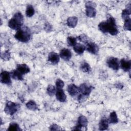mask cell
<instances>
[{
	"label": "cell",
	"instance_id": "cell-4",
	"mask_svg": "<svg viewBox=\"0 0 131 131\" xmlns=\"http://www.w3.org/2000/svg\"><path fill=\"white\" fill-rule=\"evenodd\" d=\"M20 107L19 104L12 101H7L4 108L5 112L10 116L13 115L17 112Z\"/></svg>",
	"mask_w": 131,
	"mask_h": 131
},
{
	"label": "cell",
	"instance_id": "cell-2",
	"mask_svg": "<svg viewBox=\"0 0 131 131\" xmlns=\"http://www.w3.org/2000/svg\"><path fill=\"white\" fill-rule=\"evenodd\" d=\"M24 24V17L23 14L19 12H16L13 17L8 22L9 27L13 30H18L21 28Z\"/></svg>",
	"mask_w": 131,
	"mask_h": 131
},
{
	"label": "cell",
	"instance_id": "cell-20",
	"mask_svg": "<svg viewBox=\"0 0 131 131\" xmlns=\"http://www.w3.org/2000/svg\"><path fill=\"white\" fill-rule=\"evenodd\" d=\"M130 4H128L127 5L126 9H124L122 12V18L124 20H126L129 18V15L130 14Z\"/></svg>",
	"mask_w": 131,
	"mask_h": 131
},
{
	"label": "cell",
	"instance_id": "cell-22",
	"mask_svg": "<svg viewBox=\"0 0 131 131\" xmlns=\"http://www.w3.org/2000/svg\"><path fill=\"white\" fill-rule=\"evenodd\" d=\"M11 77L13 79L17 80H23V74H21L19 71H18L16 69L14 70L12 72L11 74Z\"/></svg>",
	"mask_w": 131,
	"mask_h": 131
},
{
	"label": "cell",
	"instance_id": "cell-30",
	"mask_svg": "<svg viewBox=\"0 0 131 131\" xmlns=\"http://www.w3.org/2000/svg\"><path fill=\"white\" fill-rule=\"evenodd\" d=\"M1 58L4 60H8L10 58V53L9 51H6L1 54Z\"/></svg>",
	"mask_w": 131,
	"mask_h": 131
},
{
	"label": "cell",
	"instance_id": "cell-31",
	"mask_svg": "<svg viewBox=\"0 0 131 131\" xmlns=\"http://www.w3.org/2000/svg\"><path fill=\"white\" fill-rule=\"evenodd\" d=\"M78 38L79 41L83 42L84 43H87L89 42V37L85 35V34H82L78 37Z\"/></svg>",
	"mask_w": 131,
	"mask_h": 131
},
{
	"label": "cell",
	"instance_id": "cell-3",
	"mask_svg": "<svg viewBox=\"0 0 131 131\" xmlns=\"http://www.w3.org/2000/svg\"><path fill=\"white\" fill-rule=\"evenodd\" d=\"M31 33L30 29L27 27H23L17 30L14 37L19 41L27 42L31 38Z\"/></svg>",
	"mask_w": 131,
	"mask_h": 131
},
{
	"label": "cell",
	"instance_id": "cell-7",
	"mask_svg": "<svg viewBox=\"0 0 131 131\" xmlns=\"http://www.w3.org/2000/svg\"><path fill=\"white\" fill-rule=\"evenodd\" d=\"M78 88L79 93L84 97L88 96L94 88L92 86L88 85L86 83H82Z\"/></svg>",
	"mask_w": 131,
	"mask_h": 131
},
{
	"label": "cell",
	"instance_id": "cell-21",
	"mask_svg": "<svg viewBox=\"0 0 131 131\" xmlns=\"http://www.w3.org/2000/svg\"><path fill=\"white\" fill-rule=\"evenodd\" d=\"M108 122L111 124H116L118 122V119L117 114L115 112L113 111L110 113L108 119Z\"/></svg>",
	"mask_w": 131,
	"mask_h": 131
},
{
	"label": "cell",
	"instance_id": "cell-34",
	"mask_svg": "<svg viewBox=\"0 0 131 131\" xmlns=\"http://www.w3.org/2000/svg\"><path fill=\"white\" fill-rule=\"evenodd\" d=\"M50 26H51V25H50V24H46V25H45V29H46V30H47V29H51L52 28H50Z\"/></svg>",
	"mask_w": 131,
	"mask_h": 131
},
{
	"label": "cell",
	"instance_id": "cell-13",
	"mask_svg": "<svg viewBox=\"0 0 131 131\" xmlns=\"http://www.w3.org/2000/svg\"><path fill=\"white\" fill-rule=\"evenodd\" d=\"M68 93L71 96H75L79 93V88L74 84H71L68 85L67 88Z\"/></svg>",
	"mask_w": 131,
	"mask_h": 131
},
{
	"label": "cell",
	"instance_id": "cell-18",
	"mask_svg": "<svg viewBox=\"0 0 131 131\" xmlns=\"http://www.w3.org/2000/svg\"><path fill=\"white\" fill-rule=\"evenodd\" d=\"M78 23V18L76 16H71L68 18L67 24L68 27L73 28H75Z\"/></svg>",
	"mask_w": 131,
	"mask_h": 131
},
{
	"label": "cell",
	"instance_id": "cell-29",
	"mask_svg": "<svg viewBox=\"0 0 131 131\" xmlns=\"http://www.w3.org/2000/svg\"><path fill=\"white\" fill-rule=\"evenodd\" d=\"M130 24H131V20L130 18H129L126 20H124V24L123 26V28L125 30L130 31Z\"/></svg>",
	"mask_w": 131,
	"mask_h": 131
},
{
	"label": "cell",
	"instance_id": "cell-23",
	"mask_svg": "<svg viewBox=\"0 0 131 131\" xmlns=\"http://www.w3.org/2000/svg\"><path fill=\"white\" fill-rule=\"evenodd\" d=\"M27 108L31 111H36L37 110L38 107L36 102L33 100L29 101L26 104Z\"/></svg>",
	"mask_w": 131,
	"mask_h": 131
},
{
	"label": "cell",
	"instance_id": "cell-15",
	"mask_svg": "<svg viewBox=\"0 0 131 131\" xmlns=\"http://www.w3.org/2000/svg\"><path fill=\"white\" fill-rule=\"evenodd\" d=\"M120 66L121 69L125 72H127L130 70L131 62L130 60L122 59L120 60Z\"/></svg>",
	"mask_w": 131,
	"mask_h": 131
},
{
	"label": "cell",
	"instance_id": "cell-28",
	"mask_svg": "<svg viewBox=\"0 0 131 131\" xmlns=\"http://www.w3.org/2000/svg\"><path fill=\"white\" fill-rule=\"evenodd\" d=\"M67 42L69 46L74 47L77 43V39L73 36H69L67 38Z\"/></svg>",
	"mask_w": 131,
	"mask_h": 131
},
{
	"label": "cell",
	"instance_id": "cell-33",
	"mask_svg": "<svg viewBox=\"0 0 131 131\" xmlns=\"http://www.w3.org/2000/svg\"><path fill=\"white\" fill-rule=\"evenodd\" d=\"M50 130H60V128H59V127L57 125L54 124H52V125L50 126Z\"/></svg>",
	"mask_w": 131,
	"mask_h": 131
},
{
	"label": "cell",
	"instance_id": "cell-16",
	"mask_svg": "<svg viewBox=\"0 0 131 131\" xmlns=\"http://www.w3.org/2000/svg\"><path fill=\"white\" fill-rule=\"evenodd\" d=\"M108 120L105 117H103L99 123V129L100 130H105L108 127Z\"/></svg>",
	"mask_w": 131,
	"mask_h": 131
},
{
	"label": "cell",
	"instance_id": "cell-6",
	"mask_svg": "<svg viewBox=\"0 0 131 131\" xmlns=\"http://www.w3.org/2000/svg\"><path fill=\"white\" fill-rule=\"evenodd\" d=\"M88 119L87 118L83 115H80L78 118L77 125L73 128L74 130H81L82 128H86L88 125Z\"/></svg>",
	"mask_w": 131,
	"mask_h": 131
},
{
	"label": "cell",
	"instance_id": "cell-25",
	"mask_svg": "<svg viewBox=\"0 0 131 131\" xmlns=\"http://www.w3.org/2000/svg\"><path fill=\"white\" fill-rule=\"evenodd\" d=\"M80 70L84 73H89L91 71V68L90 64L86 62H82L80 64Z\"/></svg>",
	"mask_w": 131,
	"mask_h": 131
},
{
	"label": "cell",
	"instance_id": "cell-26",
	"mask_svg": "<svg viewBox=\"0 0 131 131\" xmlns=\"http://www.w3.org/2000/svg\"><path fill=\"white\" fill-rule=\"evenodd\" d=\"M21 129L19 127L18 124L15 122H11L10 123L7 130L9 131H20Z\"/></svg>",
	"mask_w": 131,
	"mask_h": 131
},
{
	"label": "cell",
	"instance_id": "cell-27",
	"mask_svg": "<svg viewBox=\"0 0 131 131\" xmlns=\"http://www.w3.org/2000/svg\"><path fill=\"white\" fill-rule=\"evenodd\" d=\"M56 90L55 86L53 85H49L47 89V92L50 96H53L56 93Z\"/></svg>",
	"mask_w": 131,
	"mask_h": 131
},
{
	"label": "cell",
	"instance_id": "cell-17",
	"mask_svg": "<svg viewBox=\"0 0 131 131\" xmlns=\"http://www.w3.org/2000/svg\"><path fill=\"white\" fill-rule=\"evenodd\" d=\"M16 70L23 75L30 72L29 67L26 64H19L16 66Z\"/></svg>",
	"mask_w": 131,
	"mask_h": 131
},
{
	"label": "cell",
	"instance_id": "cell-8",
	"mask_svg": "<svg viewBox=\"0 0 131 131\" xmlns=\"http://www.w3.org/2000/svg\"><path fill=\"white\" fill-rule=\"evenodd\" d=\"M106 63L108 67L112 69L113 70L117 71L119 69V61L116 57H109L106 61Z\"/></svg>",
	"mask_w": 131,
	"mask_h": 131
},
{
	"label": "cell",
	"instance_id": "cell-12",
	"mask_svg": "<svg viewBox=\"0 0 131 131\" xmlns=\"http://www.w3.org/2000/svg\"><path fill=\"white\" fill-rule=\"evenodd\" d=\"M60 60V56L54 52H51L49 54L48 60L51 63L56 64L58 63Z\"/></svg>",
	"mask_w": 131,
	"mask_h": 131
},
{
	"label": "cell",
	"instance_id": "cell-24",
	"mask_svg": "<svg viewBox=\"0 0 131 131\" xmlns=\"http://www.w3.org/2000/svg\"><path fill=\"white\" fill-rule=\"evenodd\" d=\"M35 14V10L34 7L31 5H29L27 6L26 10V15L27 17H31L34 15Z\"/></svg>",
	"mask_w": 131,
	"mask_h": 131
},
{
	"label": "cell",
	"instance_id": "cell-32",
	"mask_svg": "<svg viewBox=\"0 0 131 131\" xmlns=\"http://www.w3.org/2000/svg\"><path fill=\"white\" fill-rule=\"evenodd\" d=\"M64 82L62 80L60 79H58L56 80V86L57 89H62L64 86Z\"/></svg>",
	"mask_w": 131,
	"mask_h": 131
},
{
	"label": "cell",
	"instance_id": "cell-14",
	"mask_svg": "<svg viewBox=\"0 0 131 131\" xmlns=\"http://www.w3.org/2000/svg\"><path fill=\"white\" fill-rule=\"evenodd\" d=\"M55 95L57 100L61 102H64L66 101L67 96L62 89H57Z\"/></svg>",
	"mask_w": 131,
	"mask_h": 131
},
{
	"label": "cell",
	"instance_id": "cell-19",
	"mask_svg": "<svg viewBox=\"0 0 131 131\" xmlns=\"http://www.w3.org/2000/svg\"><path fill=\"white\" fill-rule=\"evenodd\" d=\"M74 51L78 54H82L85 50V46L80 43H77L74 47Z\"/></svg>",
	"mask_w": 131,
	"mask_h": 131
},
{
	"label": "cell",
	"instance_id": "cell-11",
	"mask_svg": "<svg viewBox=\"0 0 131 131\" xmlns=\"http://www.w3.org/2000/svg\"><path fill=\"white\" fill-rule=\"evenodd\" d=\"M59 56L64 60L68 61L72 57V52L69 49L63 48L60 51Z\"/></svg>",
	"mask_w": 131,
	"mask_h": 131
},
{
	"label": "cell",
	"instance_id": "cell-1",
	"mask_svg": "<svg viewBox=\"0 0 131 131\" xmlns=\"http://www.w3.org/2000/svg\"><path fill=\"white\" fill-rule=\"evenodd\" d=\"M98 27L103 33H108L112 35H116L119 33L115 19L111 16H110L106 21L99 23Z\"/></svg>",
	"mask_w": 131,
	"mask_h": 131
},
{
	"label": "cell",
	"instance_id": "cell-5",
	"mask_svg": "<svg viewBox=\"0 0 131 131\" xmlns=\"http://www.w3.org/2000/svg\"><path fill=\"white\" fill-rule=\"evenodd\" d=\"M85 14L89 17H94L96 16V11L94 7V3L88 2L85 4Z\"/></svg>",
	"mask_w": 131,
	"mask_h": 131
},
{
	"label": "cell",
	"instance_id": "cell-10",
	"mask_svg": "<svg viewBox=\"0 0 131 131\" xmlns=\"http://www.w3.org/2000/svg\"><path fill=\"white\" fill-rule=\"evenodd\" d=\"M85 50H86L89 53L91 54H97L99 51V47L95 43L89 42L86 43Z\"/></svg>",
	"mask_w": 131,
	"mask_h": 131
},
{
	"label": "cell",
	"instance_id": "cell-9",
	"mask_svg": "<svg viewBox=\"0 0 131 131\" xmlns=\"http://www.w3.org/2000/svg\"><path fill=\"white\" fill-rule=\"evenodd\" d=\"M1 82L2 83L9 85L11 83V74L7 71H2L0 76Z\"/></svg>",
	"mask_w": 131,
	"mask_h": 131
}]
</instances>
